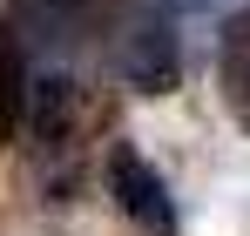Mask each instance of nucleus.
<instances>
[{
    "label": "nucleus",
    "mask_w": 250,
    "mask_h": 236,
    "mask_svg": "<svg viewBox=\"0 0 250 236\" xmlns=\"http://www.w3.org/2000/svg\"><path fill=\"white\" fill-rule=\"evenodd\" d=\"M102 34H108V61L128 88H142V95L176 88L183 54H176V27H169V0H115Z\"/></svg>",
    "instance_id": "f257e3e1"
},
{
    "label": "nucleus",
    "mask_w": 250,
    "mask_h": 236,
    "mask_svg": "<svg viewBox=\"0 0 250 236\" xmlns=\"http://www.w3.org/2000/svg\"><path fill=\"white\" fill-rule=\"evenodd\" d=\"M108 196L122 202V216L149 236H176V202H169V182L142 162L135 142H115L108 149Z\"/></svg>",
    "instance_id": "f03ea898"
},
{
    "label": "nucleus",
    "mask_w": 250,
    "mask_h": 236,
    "mask_svg": "<svg viewBox=\"0 0 250 236\" xmlns=\"http://www.w3.org/2000/svg\"><path fill=\"white\" fill-rule=\"evenodd\" d=\"M108 14H115V0H14L7 27H14V40H34L41 54H61L82 34H102Z\"/></svg>",
    "instance_id": "7ed1b4c3"
},
{
    "label": "nucleus",
    "mask_w": 250,
    "mask_h": 236,
    "mask_svg": "<svg viewBox=\"0 0 250 236\" xmlns=\"http://www.w3.org/2000/svg\"><path fill=\"white\" fill-rule=\"evenodd\" d=\"M216 81H223V101L237 128H250V7L223 27V47H216Z\"/></svg>",
    "instance_id": "20e7f679"
},
{
    "label": "nucleus",
    "mask_w": 250,
    "mask_h": 236,
    "mask_svg": "<svg viewBox=\"0 0 250 236\" xmlns=\"http://www.w3.org/2000/svg\"><path fill=\"white\" fill-rule=\"evenodd\" d=\"M21 108H27V75H21V40H14V27L0 20V149L14 142V128H21Z\"/></svg>",
    "instance_id": "39448f33"
}]
</instances>
